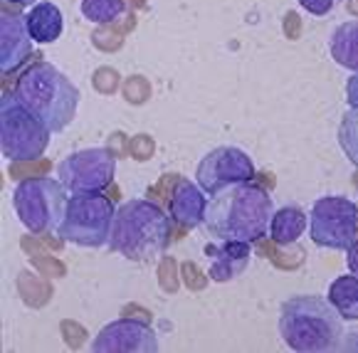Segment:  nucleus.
<instances>
[{
	"label": "nucleus",
	"mask_w": 358,
	"mask_h": 353,
	"mask_svg": "<svg viewBox=\"0 0 358 353\" xmlns=\"http://www.w3.org/2000/svg\"><path fill=\"white\" fill-rule=\"evenodd\" d=\"M274 203L262 185L237 183L227 185L208 201L206 222L213 238L257 243L269 232Z\"/></svg>",
	"instance_id": "obj_1"
},
{
	"label": "nucleus",
	"mask_w": 358,
	"mask_h": 353,
	"mask_svg": "<svg viewBox=\"0 0 358 353\" xmlns=\"http://www.w3.org/2000/svg\"><path fill=\"white\" fill-rule=\"evenodd\" d=\"M171 245V217L153 201H127L116 208L109 247L131 262H156Z\"/></svg>",
	"instance_id": "obj_2"
},
{
	"label": "nucleus",
	"mask_w": 358,
	"mask_h": 353,
	"mask_svg": "<svg viewBox=\"0 0 358 353\" xmlns=\"http://www.w3.org/2000/svg\"><path fill=\"white\" fill-rule=\"evenodd\" d=\"M280 333L292 351H336L343 341V319L331 301L314 294L292 296L280 309Z\"/></svg>",
	"instance_id": "obj_3"
},
{
	"label": "nucleus",
	"mask_w": 358,
	"mask_h": 353,
	"mask_svg": "<svg viewBox=\"0 0 358 353\" xmlns=\"http://www.w3.org/2000/svg\"><path fill=\"white\" fill-rule=\"evenodd\" d=\"M13 94L40 116L52 134H59L72 124L79 106V89L55 64L37 62L27 67L15 82Z\"/></svg>",
	"instance_id": "obj_4"
},
{
	"label": "nucleus",
	"mask_w": 358,
	"mask_h": 353,
	"mask_svg": "<svg viewBox=\"0 0 358 353\" xmlns=\"http://www.w3.org/2000/svg\"><path fill=\"white\" fill-rule=\"evenodd\" d=\"M48 124L35 116L15 94H3L0 101V148L8 161L43 159L50 146Z\"/></svg>",
	"instance_id": "obj_5"
},
{
	"label": "nucleus",
	"mask_w": 358,
	"mask_h": 353,
	"mask_svg": "<svg viewBox=\"0 0 358 353\" xmlns=\"http://www.w3.org/2000/svg\"><path fill=\"white\" fill-rule=\"evenodd\" d=\"M59 178H25L13 190V208L32 235H50L62 225L67 193Z\"/></svg>",
	"instance_id": "obj_6"
},
{
	"label": "nucleus",
	"mask_w": 358,
	"mask_h": 353,
	"mask_svg": "<svg viewBox=\"0 0 358 353\" xmlns=\"http://www.w3.org/2000/svg\"><path fill=\"white\" fill-rule=\"evenodd\" d=\"M114 215V203L101 193H72L67 198L57 235L64 243H72L77 247H101V245H109Z\"/></svg>",
	"instance_id": "obj_7"
},
{
	"label": "nucleus",
	"mask_w": 358,
	"mask_h": 353,
	"mask_svg": "<svg viewBox=\"0 0 358 353\" xmlns=\"http://www.w3.org/2000/svg\"><path fill=\"white\" fill-rule=\"evenodd\" d=\"M309 232L324 250H348L358 235V206L343 195H324L311 206Z\"/></svg>",
	"instance_id": "obj_8"
},
{
	"label": "nucleus",
	"mask_w": 358,
	"mask_h": 353,
	"mask_svg": "<svg viewBox=\"0 0 358 353\" xmlns=\"http://www.w3.org/2000/svg\"><path fill=\"white\" fill-rule=\"evenodd\" d=\"M116 175V159L109 148H82L57 164V178L69 193H101Z\"/></svg>",
	"instance_id": "obj_9"
},
{
	"label": "nucleus",
	"mask_w": 358,
	"mask_h": 353,
	"mask_svg": "<svg viewBox=\"0 0 358 353\" xmlns=\"http://www.w3.org/2000/svg\"><path fill=\"white\" fill-rule=\"evenodd\" d=\"M255 164L248 153L235 146H220L206 153L195 168V183L201 185L208 195L220 193L227 185L237 183H252Z\"/></svg>",
	"instance_id": "obj_10"
},
{
	"label": "nucleus",
	"mask_w": 358,
	"mask_h": 353,
	"mask_svg": "<svg viewBox=\"0 0 358 353\" xmlns=\"http://www.w3.org/2000/svg\"><path fill=\"white\" fill-rule=\"evenodd\" d=\"M158 348L161 346L153 329L138 319H116L92 341L94 353H156Z\"/></svg>",
	"instance_id": "obj_11"
},
{
	"label": "nucleus",
	"mask_w": 358,
	"mask_h": 353,
	"mask_svg": "<svg viewBox=\"0 0 358 353\" xmlns=\"http://www.w3.org/2000/svg\"><path fill=\"white\" fill-rule=\"evenodd\" d=\"M30 30L25 15L3 13L0 15V69L3 74H13L32 52Z\"/></svg>",
	"instance_id": "obj_12"
},
{
	"label": "nucleus",
	"mask_w": 358,
	"mask_h": 353,
	"mask_svg": "<svg viewBox=\"0 0 358 353\" xmlns=\"http://www.w3.org/2000/svg\"><path fill=\"white\" fill-rule=\"evenodd\" d=\"M208 274L213 282H232L248 269L252 259V245L237 240H220V245H208Z\"/></svg>",
	"instance_id": "obj_13"
},
{
	"label": "nucleus",
	"mask_w": 358,
	"mask_h": 353,
	"mask_svg": "<svg viewBox=\"0 0 358 353\" xmlns=\"http://www.w3.org/2000/svg\"><path fill=\"white\" fill-rule=\"evenodd\" d=\"M169 210L171 217L180 227H198L201 222H206V210H208L206 190L188 178L176 180L173 190H171Z\"/></svg>",
	"instance_id": "obj_14"
},
{
	"label": "nucleus",
	"mask_w": 358,
	"mask_h": 353,
	"mask_svg": "<svg viewBox=\"0 0 358 353\" xmlns=\"http://www.w3.org/2000/svg\"><path fill=\"white\" fill-rule=\"evenodd\" d=\"M27 30L30 37L37 45H52L57 43L64 32V15L55 3L50 0H40L30 8V13L25 15Z\"/></svg>",
	"instance_id": "obj_15"
},
{
	"label": "nucleus",
	"mask_w": 358,
	"mask_h": 353,
	"mask_svg": "<svg viewBox=\"0 0 358 353\" xmlns=\"http://www.w3.org/2000/svg\"><path fill=\"white\" fill-rule=\"evenodd\" d=\"M329 52L343 69L358 72V20L341 22L329 37Z\"/></svg>",
	"instance_id": "obj_16"
},
{
	"label": "nucleus",
	"mask_w": 358,
	"mask_h": 353,
	"mask_svg": "<svg viewBox=\"0 0 358 353\" xmlns=\"http://www.w3.org/2000/svg\"><path fill=\"white\" fill-rule=\"evenodd\" d=\"M306 220H309V217L304 215L301 208H294V206L280 208V210H274L272 225H269V238L280 245V247L294 245L296 240L304 235Z\"/></svg>",
	"instance_id": "obj_17"
},
{
	"label": "nucleus",
	"mask_w": 358,
	"mask_h": 353,
	"mask_svg": "<svg viewBox=\"0 0 358 353\" xmlns=\"http://www.w3.org/2000/svg\"><path fill=\"white\" fill-rule=\"evenodd\" d=\"M329 301L341 314L343 322H358V277L346 274L329 284Z\"/></svg>",
	"instance_id": "obj_18"
},
{
	"label": "nucleus",
	"mask_w": 358,
	"mask_h": 353,
	"mask_svg": "<svg viewBox=\"0 0 358 353\" xmlns=\"http://www.w3.org/2000/svg\"><path fill=\"white\" fill-rule=\"evenodd\" d=\"M124 10H127L124 0H82L79 3V13L94 25H109V22L119 20Z\"/></svg>",
	"instance_id": "obj_19"
},
{
	"label": "nucleus",
	"mask_w": 358,
	"mask_h": 353,
	"mask_svg": "<svg viewBox=\"0 0 358 353\" xmlns=\"http://www.w3.org/2000/svg\"><path fill=\"white\" fill-rule=\"evenodd\" d=\"M338 146L346 159L358 166V109H348L338 124Z\"/></svg>",
	"instance_id": "obj_20"
},
{
	"label": "nucleus",
	"mask_w": 358,
	"mask_h": 353,
	"mask_svg": "<svg viewBox=\"0 0 358 353\" xmlns=\"http://www.w3.org/2000/svg\"><path fill=\"white\" fill-rule=\"evenodd\" d=\"M299 6L304 8L306 13H311V15H329V13L334 10V6H336V0H299Z\"/></svg>",
	"instance_id": "obj_21"
},
{
	"label": "nucleus",
	"mask_w": 358,
	"mask_h": 353,
	"mask_svg": "<svg viewBox=\"0 0 358 353\" xmlns=\"http://www.w3.org/2000/svg\"><path fill=\"white\" fill-rule=\"evenodd\" d=\"M346 101L351 109H358V72H353L346 82Z\"/></svg>",
	"instance_id": "obj_22"
},
{
	"label": "nucleus",
	"mask_w": 358,
	"mask_h": 353,
	"mask_svg": "<svg viewBox=\"0 0 358 353\" xmlns=\"http://www.w3.org/2000/svg\"><path fill=\"white\" fill-rule=\"evenodd\" d=\"M346 264H348V269H351V274L358 277V240L346 250Z\"/></svg>",
	"instance_id": "obj_23"
},
{
	"label": "nucleus",
	"mask_w": 358,
	"mask_h": 353,
	"mask_svg": "<svg viewBox=\"0 0 358 353\" xmlns=\"http://www.w3.org/2000/svg\"><path fill=\"white\" fill-rule=\"evenodd\" d=\"M10 3H15V6H35L37 0H10Z\"/></svg>",
	"instance_id": "obj_24"
}]
</instances>
